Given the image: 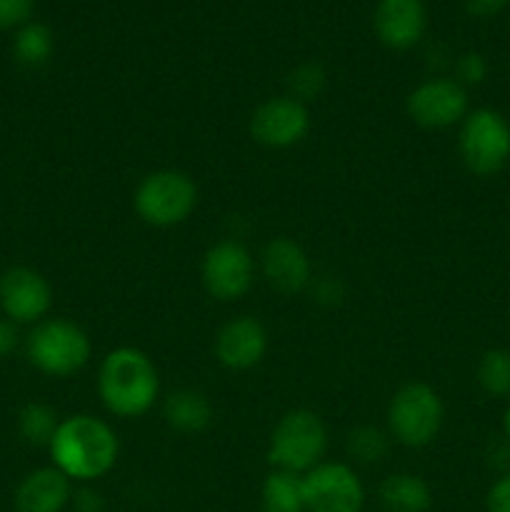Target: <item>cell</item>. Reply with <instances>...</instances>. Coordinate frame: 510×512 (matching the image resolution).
<instances>
[{"mask_svg": "<svg viewBox=\"0 0 510 512\" xmlns=\"http://www.w3.org/2000/svg\"><path fill=\"white\" fill-rule=\"evenodd\" d=\"M48 453L53 458V468H58L65 478L90 483L113 470L120 443L105 420L80 413L60 420Z\"/></svg>", "mask_w": 510, "mask_h": 512, "instance_id": "1", "label": "cell"}, {"mask_svg": "<svg viewBox=\"0 0 510 512\" xmlns=\"http://www.w3.org/2000/svg\"><path fill=\"white\" fill-rule=\"evenodd\" d=\"M98 393L105 408L118 418H140L158 400V368L138 348L110 350L100 365Z\"/></svg>", "mask_w": 510, "mask_h": 512, "instance_id": "2", "label": "cell"}, {"mask_svg": "<svg viewBox=\"0 0 510 512\" xmlns=\"http://www.w3.org/2000/svg\"><path fill=\"white\" fill-rule=\"evenodd\" d=\"M328 450V428L313 410H290L275 423L268 443V463L275 470L305 475L323 463Z\"/></svg>", "mask_w": 510, "mask_h": 512, "instance_id": "3", "label": "cell"}, {"mask_svg": "<svg viewBox=\"0 0 510 512\" xmlns=\"http://www.w3.org/2000/svg\"><path fill=\"white\" fill-rule=\"evenodd\" d=\"M30 365L50 378H70L88 365L93 345L80 325L63 318L40 320L25 340Z\"/></svg>", "mask_w": 510, "mask_h": 512, "instance_id": "4", "label": "cell"}, {"mask_svg": "<svg viewBox=\"0 0 510 512\" xmlns=\"http://www.w3.org/2000/svg\"><path fill=\"white\" fill-rule=\"evenodd\" d=\"M133 205L143 223L153 228H173L193 215L198 205V188L183 170H153L135 188Z\"/></svg>", "mask_w": 510, "mask_h": 512, "instance_id": "5", "label": "cell"}, {"mask_svg": "<svg viewBox=\"0 0 510 512\" xmlns=\"http://www.w3.org/2000/svg\"><path fill=\"white\" fill-rule=\"evenodd\" d=\"M445 408L440 395L425 383H408L390 398L388 433L408 448H425L443 428Z\"/></svg>", "mask_w": 510, "mask_h": 512, "instance_id": "6", "label": "cell"}, {"mask_svg": "<svg viewBox=\"0 0 510 512\" xmlns=\"http://www.w3.org/2000/svg\"><path fill=\"white\" fill-rule=\"evenodd\" d=\"M458 148L470 173L495 175L510 160V123L498 110H473L460 125Z\"/></svg>", "mask_w": 510, "mask_h": 512, "instance_id": "7", "label": "cell"}, {"mask_svg": "<svg viewBox=\"0 0 510 512\" xmlns=\"http://www.w3.org/2000/svg\"><path fill=\"white\" fill-rule=\"evenodd\" d=\"M200 275L210 298L220 303H235L253 288L255 260L238 240H220L205 253Z\"/></svg>", "mask_w": 510, "mask_h": 512, "instance_id": "8", "label": "cell"}, {"mask_svg": "<svg viewBox=\"0 0 510 512\" xmlns=\"http://www.w3.org/2000/svg\"><path fill=\"white\" fill-rule=\"evenodd\" d=\"M308 512H360L365 490L355 470L345 463H320L303 475Z\"/></svg>", "mask_w": 510, "mask_h": 512, "instance_id": "9", "label": "cell"}, {"mask_svg": "<svg viewBox=\"0 0 510 512\" xmlns=\"http://www.w3.org/2000/svg\"><path fill=\"white\" fill-rule=\"evenodd\" d=\"M53 305V288L33 268L15 265L0 275V310L15 325H38Z\"/></svg>", "mask_w": 510, "mask_h": 512, "instance_id": "10", "label": "cell"}, {"mask_svg": "<svg viewBox=\"0 0 510 512\" xmlns=\"http://www.w3.org/2000/svg\"><path fill=\"white\" fill-rule=\"evenodd\" d=\"M308 130V108L290 95L268 98L250 115V135L265 148H293L308 135Z\"/></svg>", "mask_w": 510, "mask_h": 512, "instance_id": "11", "label": "cell"}, {"mask_svg": "<svg viewBox=\"0 0 510 512\" xmlns=\"http://www.w3.org/2000/svg\"><path fill=\"white\" fill-rule=\"evenodd\" d=\"M408 115L418 125L430 130H443L463 123L468 115V93L458 80L433 78L420 83L408 95Z\"/></svg>", "mask_w": 510, "mask_h": 512, "instance_id": "12", "label": "cell"}, {"mask_svg": "<svg viewBox=\"0 0 510 512\" xmlns=\"http://www.w3.org/2000/svg\"><path fill=\"white\" fill-rule=\"evenodd\" d=\"M260 270H263L265 283L280 295H298L313 283L308 253L303 250V245L285 235L268 240L260 253Z\"/></svg>", "mask_w": 510, "mask_h": 512, "instance_id": "13", "label": "cell"}, {"mask_svg": "<svg viewBox=\"0 0 510 512\" xmlns=\"http://www.w3.org/2000/svg\"><path fill=\"white\" fill-rule=\"evenodd\" d=\"M215 358L228 370H250L265 358L268 333L258 318L238 315L230 318L215 335Z\"/></svg>", "mask_w": 510, "mask_h": 512, "instance_id": "14", "label": "cell"}, {"mask_svg": "<svg viewBox=\"0 0 510 512\" xmlns=\"http://www.w3.org/2000/svg\"><path fill=\"white\" fill-rule=\"evenodd\" d=\"M373 28L380 43L393 50H410L423 40L428 13L423 0H378Z\"/></svg>", "mask_w": 510, "mask_h": 512, "instance_id": "15", "label": "cell"}, {"mask_svg": "<svg viewBox=\"0 0 510 512\" xmlns=\"http://www.w3.org/2000/svg\"><path fill=\"white\" fill-rule=\"evenodd\" d=\"M70 500H73L70 478H65L58 468L33 470L15 488L18 512H63Z\"/></svg>", "mask_w": 510, "mask_h": 512, "instance_id": "16", "label": "cell"}, {"mask_svg": "<svg viewBox=\"0 0 510 512\" xmlns=\"http://www.w3.org/2000/svg\"><path fill=\"white\" fill-rule=\"evenodd\" d=\"M163 418L178 433H203L213 423V405L200 390L180 388L165 398Z\"/></svg>", "mask_w": 510, "mask_h": 512, "instance_id": "17", "label": "cell"}, {"mask_svg": "<svg viewBox=\"0 0 510 512\" xmlns=\"http://www.w3.org/2000/svg\"><path fill=\"white\" fill-rule=\"evenodd\" d=\"M380 500L388 512H425L433 503L428 483L410 473L385 478L380 485Z\"/></svg>", "mask_w": 510, "mask_h": 512, "instance_id": "18", "label": "cell"}, {"mask_svg": "<svg viewBox=\"0 0 510 512\" xmlns=\"http://www.w3.org/2000/svg\"><path fill=\"white\" fill-rule=\"evenodd\" d=\"M260 512H305L303 475L273 470L263 483V508Z\"/></svg>", "mask_w": 510, "mask_h": 512, "instance_id": "19", "label": "cell"}, {"mask_svg": "<svg viewBox=\"0 0 510 512\" xmlns=\"http://www.w3.org/2000/svg\"><path fill=\"white\" fill-rule=\"evenodd\" d=\"M53 33L43 23H25L13 40V55L25 68H40L53 55Z\"/></svg>", "mask_w": 510, "mask_h": 512, "instance_id": "20", "label": "cell"}, {"mask_svg": "<svg viewBox=\"0 0 510 512\" xmlns=\"http://www.w3.org/2000/svg\"><path fill=\"white\" fill-rule=\"evenodd\" d=\"M58 425V413L45 403H28L18 413L20 438L33 448H48Z\"/></svg>", "mask_w": 510, "mask_h": 512, "instance_id": "21", "label": "cell"}, {"mask_svg": "<svg viewBox=\"0 0 510 512\" xmlns=\"http://www.w3.org/2000/svg\"><path fill=\"white\" fill-rule=\"evenodd\" d=\"M390 433H383L375 425H360L348 435V455L355 463L373 465L388 455Z\"/></svg>", "mask_w": 510, "mask_h": 512, "instance_id": "22", "label": "cell"}, {"mask_svg": "<svg viewBox=\"0 0 510 512\" xmlns=\"http://www.w3.org/2000/svg\"><path fill=\"white\" fill-rule=\"evenodd\" d=\"M478 383L485 393L495 398L510 395V353L508 350H488L478 363Z\"/></svg>", "mask_w": 510, "mask_h": 512, "instance_id": "23", "label": "cell"}, {"mask_svg": "<svg viewBox=\"0 0 510 512\" xmlns=\"http://www.w3.org/2000/svg\"><path fill=\"white\" fill-rule=\"evenodd\" d=\"M290 98L300 100V103H308L315 100L325 90V70L315 63H303L290 73L288 78Z\"/></svg>", "mask_w": 510, "mask_h": 512, "instance_id": "24", "label": "cell"}, {"mask_svg": "<svg viewBox=\"0 0 510 512\" xmlns=\"http://www.w3.org/2000/svg\"><path fill=\"white\" fill-rule=\"evenodd\" d=\"M33 0H0V30L23 28L30 23Z\"/></svg>", "mask_w": 510, "mask_h": 512, "instance_id": "25", "label": "cell"}, {"mask_svg": "<svg viewBox=\"0 0 510 512\" xmlns=\"http://www.w3.org/2000/svg\"><path fill=\"white\" fill-rule=\"evenodd\" d=\"M455 73H458V83L463 88L465 85H478L488 75V63H485V58L480 53H465L458 58Z\"/></svg>", "mask_w": 510, "mask_h": 512, "instance_id": "26", "label": "cell"}, {"mask_svg": "<svg viewBox=\"0 0 510 512\" xmlns=\"http://www.w3.org/2000/svg\"><path fill=\"white\" fill-rule=\"evenodd\" d=\"M488 512H510V473L495 480L488 493Z\"/></svg>", "mask_w": 510, "mask_h": 512, "instance_id": "27", "label": "cell"}, {"mask_svg": "<svg viewBox=\"0 0 510 512\" xmlns=\"http://www.w3.org/2000/svg\"><path fill=\"white\" fill-rule=\"evenodd\" d=\"M310 285H313L315 300L323 305H335L340 303V298H343V285L333 278H320Z\"/></svg>", "mask_w": 510, "mask_h": 512, "instance_id": "28", "label": "cell"}, {"mask_svg": "<svg viewBox=\"0 0 510 512\" xmlns=\"http://www.w3.org/2000/svg\"><path fill=\"white\" fill-rule=\"evenodd\" d=\"M20 343V333H18V325L10 323L8 318H0V360L10 358L15 353Z\"/></svg>", "mask_w": 510, "mask_h": 512, "instance_id": "29", "label": "cell"}, {"mask_svg": "<svg viewBox=\"0 0 510 512\" xmlns=\"http://www.w3.org/2000/svg\"><path fill=\"white\" fill-rule=\"evenodd\" d=\"M73 503L78 512H105L103 498H100L95 490H88V488L78 490V493L73 495Z\"/></svg>", "mask_w": 510, "mask_h": 512, "instance_id": "30", "label": "cell"}, {"mask_svg": "<svg viewBox=\"0 0 510 512\" xmlns=\"http://www.w3.org/2000/svg\"><path fill=\"white\" fill-rule=\"evenodd\" d=\"M508 3L510 0H465V8H468L470 15L490 18V15H498Z\"/></svg>", "mask_w": 510, "mask_h": 512, "instance_id": "31", "label": "cell"}, {"mask_svg": "<svg viewBox=\"0 0 510 512\" xmlns=\"http://www.w3.org/2000/svg\"><path fill=\"white\" fill-rule=\"evenodd\" d=\"M503 425H505V435H508V438H510V408L505 410V420H503Z\"/></svg>", "mask_w": 510, "mask_h": 512, "instance_id": "32", "label": "cell"}]
</instances>
